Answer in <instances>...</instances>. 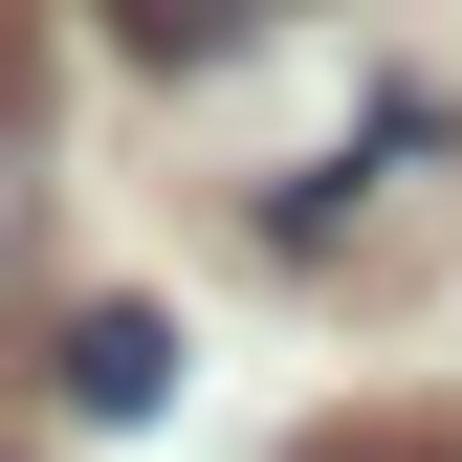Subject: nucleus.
Masks as SVG:
<instances>
[{
    "mask_svg": "<svg viewBox=\"0 0 462 462\" xmlns=\"http://www.w3.org/2000/svg\"><path fill=\"white\" fill-rule=\"evenodd\" d=\"M419 199H462V110H440V88H374L309 177H264V199H243V243H264V264H353L374 220H419Z\"/></svg>",
    "mask_w": 462,
    "mask_h": 462,
    "instance_id": "1",
    "label": "nucleus"
},
{
    "mask_svg": "<svg viewBox=\"0 0 462 462\" xmlns=\"http://www.w3.org/2000/svg\"><path fill=\"white\" fill-rule=\"evenodd\" d=\"M44 396H67L88 440H133L154 396H177V309H133V286H110V309H67V330H44Z\"/></svg>",
    "mask_w": 462,
    "mask_h": 462,
    "instance_id": "2",
    "label": "nucleus"
},
{
    "mask_svg": "<svg viewBox=\"0 0 462 462\" xmlns=\"http://www.w3.org/2000/svg\"><path fill=\"white\" fill-rule=\"evenodd\" d=\"M133 67H220V44H264V23H309V0H88Z\"/></svg>",
    "mask_w": 462,
    "mask_h": 462,
    "instance_id": "3",
    "label": "nucleus"
},
{
    "mask_svg": "<svg viewBox=\"0 0 462 462\" xmlns=\"http://www.w3.org/2000/svg\"><path fill=\"white\" fill-rule=\"evenodd\" d=\"M0 133H44V0H0Z\"/></svg>",
    "mask_w": 462,
    "mask_h": 462,
    "instance_id": "4",
    "label": "nucleus"
},
{
    "mask_svg": "<svg viewBox=\"0 0 462 462\" xmlns=\"http://www.w3.org/2000/svg\"><path fill=\"white\" fill-rule=\"evenodd\" d=\"M309 462H440V440H309Z\"/></svg>",
    "mask_w": 462,
    "mask_h": 462,
    "instance_id": "5",
    "label": "nucleus"
}]
</instances>
